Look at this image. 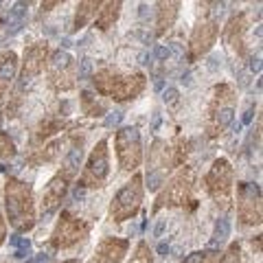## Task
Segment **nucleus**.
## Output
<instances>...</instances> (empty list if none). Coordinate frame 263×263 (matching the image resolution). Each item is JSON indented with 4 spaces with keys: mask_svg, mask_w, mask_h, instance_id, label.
I'll return each mask as SVG.
<instances>
[{
    "mask_svg": "<svg viewBox=\"0 0 263 263\" xmlns=\"http://www.w3.org/2000/svg\"><path fill=\"white\" fill-rule=\"evenodd\" d=\"M7 213H9V221L18 230H29L33 226L31 189L18 180H11L7 184Z\"/></svg>",
    "mask_w": 263,
    "mask_h": 263,
    "instance_id": "f257e3e1",
    "label": "nucleus"
},
{
    "mask_svg": "<svg viewBox=\"0 0 263 263\" xmlns=\"http://www.w3.org/2000/svg\"><path fill=\"white\" fill-rule=\"evenodd\" d=\"M141 200H143V189H141V178H132V182H127L125 189H121L119 195L114 197V204H112V217L117 221L123 219H129L134 217V213L141 206Z\"/></svg>",
    "mask_w": 263,
    "mask_h": 263,
    "instance_id": "f03ea898",
    "label": "nucleus"
},
{
    "mask_svg": "<svg viewBox=\"0 0 263 263\" xmlns=\"http://www.w3.org/2000/svg\"><path fill=\"white\" fill-rule=\"evenodd\" d=\"M206 182H209V191L217 200V204L221 202V206H228L230 189H233V171H230V164L226 160H217L213 164Z\"/></svg>",
    "mask_w": 263,
    "mask_h": 263,
    "instance_id": "7ed1b4c3",
    "label": "nucleus"
},
{
    "mask_svg": "<svg viewBox=\"0 0 263 263\" xmlns=\"http://www.w3.org/2000/svg\"><path fill=\"white\" fill-rule=\"evenodd\" d=\"M119 158L123 169H136L141 162V138L134 127H123L117 136Z\"/></svg>",
    "mask_w": 263,
    "mask_h": 263,
    "instance_id": "20e7f679",
    "label": "nucleus"
},
{
    "mask_svg": "<svg viewBox=\"0 0 263 263\" xmlns=\"http://www.w3.org/2000/svg\"><path fill=\"white\" fill-rule=\"evenodd\" d=\"M108 143L101 141L97 147L92 156H90L88 160V167L84 171V176H81V184L84 186H101L105 176H108Z\"/></svg>",
    "mask_w": 263,
    "mask_h": 263,
    "instance_id": "39448f33",
    "label": "nucleus"
},
{
    "mask_svg": "<svg viewBox=\"0 0 263 263\" xmlns=\"http://www.w3.org/2000/svg\"><path fill=\"white\" fill-rule=\"evenodd\" d=\"M86 233H88V226L66 213L53 233V246L55 248H68V246L77 243L79 239H84Z\"/></svg>",
    "mask_w": 263,
    "mask_h": 263,
    "instance_id": "423d86ee",
    "label": "nucleus"
},
{
    "mask_svg": "<svg viewBox=\"0 0 263 263\" xmlns=\"http://www.w3.org/2000/svg\"><path fill=\"white\" fill-rule=\"evenodd\" d=\"M189 195H191V174L184 171V174H180L174 182L169 184V191L158 200L156 209L164 206V204H184Z\"/></svg>",
    "mask_w": 263,
    "mask_h": 263,
    "instance_id": "0eeeda50",
    "label": "nucleus"
},
{
    "mask_svg": "<svg viewBox=\"0 0 263 263\" xmlns=\"http://www.w3.org/2000/svg\"><path fill=\"white\" fill-rule=\"evenodd\" d=\"M68 182V174H60L57 178L51 180V184L46 186V191H44V197H42V211H44V215H51V213L60 206V202H62V197L66 193V184Z\"/></svg>",
    "mask_w": 263,
    "mask_h": 263,
    "instance_id": "6e6552de",
    "label": "nucleus"
},
{
    "mask_svg": "<svg viewBox=\"0 0 263 263\" xmlns=\"http://www.w3.org/2000/svg\"><path fill=\"white\" fill-rule=\"evenodd\" d=\"M215 35H217V24L215 22H204L200 24L193 35H191V51H193V57L206 53L209 48L213 46V42H215Z\"/></svg>",
    "mask_w": 263,
    "mask_h": 263,
    "instance_id": "1a4fd4ad",
    "label": "nucleus"
},
{
    "mask_svg": "<svg viewBox=\"0 0 263 263\" xmlns=\"http://www.w3.org/2000/svg\"><path fill=\"white\" fill-rule=\"evenodd\" d=\"M127 241H119V239H105L101 246L97 248L95 257L90 259V263H119L125 254Z\"/></svg>",
    "mask_w": 263,
    "mask_h": 263,
    "instance_id": "9d476101",
    "label": "nucleus"
},
{
    "mask_svg": "<svg viewBox=\"0 0 263 263\" xmlns=\"http://www.w3.org/2000/svg\"><path fill=\"white\" fill-rule=\"evenodd\" d=\"M44 60H46V44L29 46L27 53H24V77L35 75V72L42 70Z\"/></svg>",
    "mask_w": 263,
    "mask_h": 263,
    "instance_id": "9b49d317",
    "label": "nucleus"
},
{
    "mask_svg": "<svg viewBox=\"0 0 263 263\" xmlns=\"http://www.w3.org/2000/svg\"><path fill=\"white\" fill-rule=\"evenodd\" d=\"M239 197H241V219L246 224H259V189L252 193V197H248L241 186Z\"/></svg>",
    "mask_w": 263,
    "mask_h": 263,
    "instance_id": "f8f14e48",
    "label": "nucleus"
},
{
    "mask_svg": "<svg viewBox=\"0 0 263 263\" xmlns=\"http://www.w3.org/2000/svg\"><path fill=\"white\" fill-rule=\"evenodd\" d=\"M15 55L13 53H3L0 55V99L5 97L7 88L11 84V77L15 72Z\"/></svg>",
    "mask_w": 263,
    "mask_h": 263,
    "instance_id": "ddd939ff",
    "label": "nucleus"
},
{
    "mask_svg": "<svg viewBox=\"0 0 263 263\" xmlns=\"http://www.w3.org/2000/svg\"><path fill=\"white\" fill-rule=\"evenodd\" d=\"M158 7H160V9H158V33H164V31L171 27V24H174L180 5L178 3H171V5L160 3Z\"/></svg>",
    "mask_w": 263,
    "mask_h": 263,
    "instance_id": "4468645a",
    "label": "nucleus"
},
{
    "mask_svg": "<svg viewBox=\"0 0 263 263\" xmlns=\"http://www.w3.org/2000/svg\"><path fill=\"white\" fill-rule=\"evenodd\" d=\"M99 9V3H81L77 7V18H75V31H79L81 27H86V22L92 18Z\"/></svg>",
    "mask_w": 263,
    "mask_h": 263,
    "instance_id": "2eb2a0df",
    "label": "nucleus"
},
{
    "mask_svg": "<svg viewBox=\"0 0 263 263\" xmlns=\"http://www.w3.org/2000/svg\"><path fill=\"white\" fill-rule=\"evenodd\" d=\"M119 9H121V3H110V5H105V9L101 11V15H99V29L105 31V29H110L112 27V22L117 20V15H119Z\"/></svg>",
    "mask_w": 263,
    "mask_h": 263,
    "instance_id": "dca6fc26",
    "label": "nucleus"
},
{
    "mask_svg": "<svg viewBox=\"0 0 263 263\" xmlns=\"http://www.w3.org/2000/svg\"><path fill=\"white\" fill-rule=\"evenodd\" d=\"M81 103H84V112L90 114V117H99V114H103L105 108L101 103H97V99L92 92H81Z\"/></svg>",
    "mask_w": 263,
    "mask_h": 263,
    "instance_id": "f3484780",
    "label": "nucleus"
},
{
    "mask_svg": "<svg viewBox=\"0 0 263 263\" xmlns=\"http://www.w3.org/2000/svg\"><path fill=\"white\" fill-rule=\"evenodd\" d=\"M230 233V224H228V219H219L217 224H215V230H213V239H211V246L215 248V246L219 243H224L226 241V237Z\"/></svg>",
    "mask_w": 263,
    "mask_h": 263,
    "instance_id": "a211bd4d",
    "label": "nucleus"
},
{
    "mask_svg": "<svg viewBox=\"0 0 263 263\" xmlns=\"http://www.w3.org/2000/svg\"><path fill=\"white\" fill-rule=\"evenodd\" d=\"M233 114H235V110H233V105H224V108H219V112L215 114V132H221L230 121H233ZM213 132V134H215Z\"/></svg>",
    "mask_w": 263,
    "mask_h": 263,
    "instance_id": "6ab92c4d",
    "label": "nucleus"
},
{
    "mask_svg": "<svg viewBox=\"0 0 263 263\" xmlns=\"http://www.w3.org/2000/svg\"><path fill=\"white\" fill-rule=\"evenodd\" d=\"M215 259H217V250H202L189 254L184 263H215Z\"/></svg>",
    "mask_w": 263,
    "mask_h": 263,
    "instance_id": "aec40b11",
    "label": "nucleus"
},
{
    "mask_svg": "<svg viewBox=\"0 0 263 263\" xmlns=\"http://www.w3.org/2000/svg\"><path fill=\"white\" fill-rule=\"evenodd\" d=\"M9 243L18 248V250H15V257H20V259L27 257L29 250H31V241H29V239H24V237H15V235H13L11 239H9Z\"/></svg>",
    "mask_w": 263,
    "mask_h": 263,
    "instance_id": "412c9836",
    "label": "nucleus"
},
{
    "mask_svg": "<svg viewBox=\"0 0 263 263\" xmlns=\"http://www.w3.org/2000/svg\"><path fill=\"white\" fill-rule=\"evenodd\" d=\"M0 156H3V158H13L15 156V147L7 134H0Z\"/></svg>",
    "mask_w": 263,
    "mask_h": 263,
    "instance_id": "4be33fe9",
    "label": "nucleus"
},
{
    "mask_svg": "<svg viewBox=\"0 0 263 263\" xmlns=\"http://www.w3.org/2000/svg\"><path fill=\"white\" fill-rule=\"evenodd\" d=\"M162 182H164V176L160 174V171L152 169L149 174H147V186H149V191H158Z\"/></svg>",
    "mask_w": 263,
    "mask_h": 263,
    "instance_id": "5701e85b",
    "label": "nucleus"
},
{
    "mask_svg": "<svg viewBox=\"0 0 263 263\" xmlns=\"http://www.w3.org/2000/svg\"><path fill=\"white\" fill-rule=\"evenodd\" d=\"M132 263H152V257H149V252H147L145 243L138 246V252H136V257L132 259Z\"/></svg>",
    "mask_w": 263,
    "mask_h": 263,
    "instance_id": "b1692460",
    "label": "nucleus"
},
{
    "mask_svg": "<svg viewBox=\"0 0 263 263\" xmlns=\"http://www.w3.org/2000/svg\"><path fill=\"white\" fill-rule=\"evenodd\" d=\"M162 101H164V103H169V105H176V103L180 101V92H178V88H167V90H164Z\"/></svg>",
    "mask_w": 263,
    "mask_h": 263,
    "instance_id": "393cba45",
    "label": "nucleus"
},
{
    "mask_svg": "<svg viewBox=\"0 0 263 263\" xmlns=\"http://www.w3.org/2000/svg\"><path fill=\"white\" fill-rule=\"evenodd\" d=\"M221 263H241V257H239V246H237V243L230 246V250H228V254L224 257V261H221Z\"/></svg>",
    "mask_w": 263,
    "mask_h": 263,
    "instance_id": "a878e982",
    "label": "nucleus"
},
{
    "mask_svg": "<svg viewBox=\"0 0 263 263\" xmlns=\"http://www.w3.org/2000/svg\"><path fill=\"white\" fill-rule=\"evenodd\" d=\"M169 55H171V51H169L167 46H162V44H156L154 46V57H156V60H167Z\"/></svg>",
    "mask_w": 263,
    "mask_h": 263,
    "instance_id": "bb28decb",
    "label": "nucleus"
},
{
    "mask_svg": "<svg viewBox=\"0 0 263 263\" xmlns=\"http://www.w3.org/2000/svg\"><path fill=\"white\" fill-rule=\"evenodd\" d=\"M121 119H123V112H112L110 117L105 119V125H108V127H112V125H119Z\"/></svg>",
    "mask_w": 263,
    "mask_h": 263,
    "instance_id": "cd10ccee",
    "label": "nucleus"
},
{
    "mask_svg": "<svg viewBox=\"0 0 263 263\" xmlns=\"http://www.w3.org/2000/svg\"><path fill=\"white\" fill-rule=\"evenodd\" d=\"M90 66H92V64H90V60H81V70H79V79H84V77L88 75V72H90Z\"/></svg>",
    "mask_w": 263,
    "mask_h": 263,
    "instance_id": "c85d7f7f",
    "label": "nucleus"
},
{
    "mask_svg": "<svg viewBox=\"0 0 263 263\" xmlns=\"http://www.w3.org/2000/svg\"><path fill=\"white\" fill-rule=\"evenodd\" d=\"M164 228H167V221H164V219H160L158 224H156V230H154V235H156V237H162Z\"/></svg>",
    "mask_w": 263,
    "mask_h": 263,
    "instance_id": "c756f323",
    "label": "nucleus"
},
{
    "mask_svg": "<svg viewBox=\"0 0 263 263\" xmlns=\"http://www.w3.org/2000/svg\"><path fill=\"white\" fill-rule=\"evenodd\" d=\"M252 112H254V108H252V105H250V108H248V110H246V114H243V119H241V123H243V125H248V123L252 121Z\"/></svg>",
    "mask_w": 263,
    "mask_h": 263,
    "instance_id": "7c9ffc66",
    "label": "nucleus"
},
{
    "mask_svg": "<svg viewBox=\"0 0 263 263\" xmlns=\"http://www.w3.org/2000/svg\"><path fill=\"white\" fill-rule=\"evenodd\" d=\"M250 70H252V72H259V70H261V62H259V57H254V60H250Z\"/></svg>",
    "mask_w": 263,
    "mask_h": 263,
    "instance_id": "2f4dec72",
    "label": "nucleus"
},
{
    "mask_svg": "<svg viewBox=\"0 0 263 263\" xmlns=\"http://www.w3.org/2000/svg\"><path fill=\"white\" fill-rule=\"evenodd\" d=\"M46 261H48V257L42 252V254H37V259H29L27 263H46Z\"/></svg>",
    "mask_w": 263,
    "mask_h": 263,
    "instance_id": "473e14b6",
    "label": "nucleus"
},
{
    "mask_svg": "<svg viewBox=\"0 0 263 263\" xmlns=\"http://www.w3.org/2000/svg\"><path fill=\"white\" fill-rule=\"evenodd\" d=\"M217 66H219V60L217 57H211L209 60V70H217Z\"/></svg>",
    "mask_w": 263,
    "mask_h": 263,
    "instance_id": "72a5a7b5",
    "label": "nucleus"
},
{
    "mask_svg": "<svg viewBox=\"0 0 263 263\" xmlns=\"http://www.w3.org/2000/svg\"><path fill=\"white\" fill-rule=\"evenodd\" d=\"M158 252L162 254V257H167V254H169V243H160L158 246Z\"/></svg>",
    "mask_w": 263,
    "mask_h": 263,
    "instance_id": "f704fd0d",
    "label": "nucleus"
},
{
    "mask_svg": "<svg viewBox=\"0 0 263 263\" xmlns=\"http://www.w3.org/2000/svg\"><path fill=\"white\" fill-rule=\"evenodd\" d=\"M158 125H160V114H156V117H154V121H152V132H156V129H158Z\"/></svg>",
    "mask_w": 263,
    "mask_h": 263,
    "instance_id": "c9c22d12",
    "label": "nucleus"
},
{
    "mask_svg": "<svg viewBox=\"0 0 263 263\" xmlns=\"http://www.w3.org/2000/svg\"><path fill=\"white\" fill-rule=\"evenodd\" d=\"M5 239V224H3V219H0V243H3Z\"/></svg>",
    "mask_w": 263,
    "mask_h": 263,
    "instance_id": "e433bc0d",
    "label": "nucleus"
},
{
    "mask_svg": "<svg viewBox=\"0 0 263 263\" xmlns=\"http://www.w3.org/2000/svg\"><path fill=\"white\" fill-rule=\"evenodd\" d=\"M62 46H64V48H68V46H70V40H68V37H64V40H62Z\"/></svg>",
    "mask_w": 263,
    "mask_h": 263,
    "instance_id": "4c0bfd02",
    "label": "nucleus"
},
{
    "mask_svg": "<svg viewBox=\"0 0 263 263\" xmlns=\"http://www.w3.org/2000/svg\"><path fill=\"white\" fill-rule=\"evenodd\" d=\"M162 88H164V81L158 79V81H156V90H162Z\"/></svg>",
    "mask_w": 263,
    "mask_h": 263,
    "instance_id": "58836bf2",
    "label": "nucleus"
},
{
    "mask_svg": "<svg viewBox=\"0 0 263 263\" xmlns=\"http://www.w3.org/2000/svg\"><path fill=\"white\" fill-rule=\"evenodd\" d=\"M64 263H77V261H64Z\"/></svg>",
    "mask_w": 263,
    "mask_h": 263,
    "instance_id": "ea45409f",
    "label": "nucleus"
}]
</instances>
